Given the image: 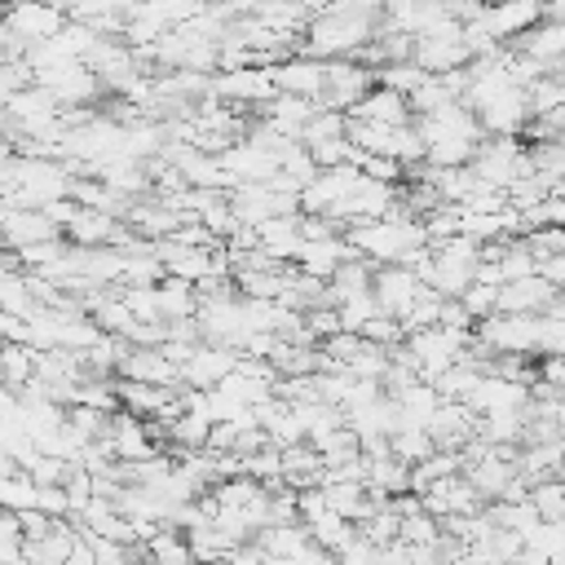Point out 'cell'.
Instances as JSON below:
<instances>
[{
	"instance_id": "1",
	"label": "cell",
	"mask_w": 565,
	"mask_h": 565,
	"mask_svg": "<svg viewBox=\"0 0 565 565\" xmlns=\"http://www.w3.org/2000/svg\"><path fill=\"white\" fill-rule=\"evenodd\" d=\"M415 132L424 141V159L433 168H459V163H472V154L481 150L486 141V128L481 119L463 106V102H446L437 110H424L415 119Z\"/></svg>"
},
{
	"instance_id": "2",
	"label": "cell",
	"mask_w": 565,
	"mask_h": 565,
	"mask_svg": "<svg viewBox=\"0 0 565 565\" xmlns=\"http://www.w3.org/2000/svg\"><path fill=\"white\" fill-rule=\"evenodd\" d=\"M424 243H428V230L406 221L402 212H388V216H375L349 230V247L380 265H415Z\"/></svg>"
},
{
	"instance_id": "3",
	"label": "cell",
	"mask_w": 565,
	"mask_h": 565,
	"mask_svg": "<svg viewBox=\"0 0 565 565\" xmlns=\"http://www.w3.org/2000/svg\"><path fill=\"white\" fill-rule=\"evenodd\" d=\"M234 353L225 349V344H203V349H190L185 358H181V380H190L194 388H216L225 375H234Z\"/></svg>"
},
{
	"instance_id": "4",
	"label": "cell",
	"mask_w": 565,
	"mask_h": 565,
	"mask_svg": "<svg viewBox=\"0 0 565 565\" xmlns=\"http://www.w3.org/2000/svg\"><path fill=\"white\" fill-rule=\"evenodd\" d=\"M274 84L278 93H291V97H305V102H322V88H327V62H287V66H274Z\"/></svg>"
},
{
	"instance_id": "5",
	"label": "cell",
	"mask_w": 565,
	"mask_h": 565,
	"mask_svg": "<svg viewBox=\"0 0 565 565\" xmlns=\"http://www.w3.org/2000/svg\"><path fill=\"white\" fill-rule=\"evenodd\" d=\"M349 119H366V124H411V97L397 93V88H371L353 110Z\"/></svg>"
},
{
	"instance_id": "6",
	"label": "cell",
	"mask_w": 565,
	"mask_h": 565,
	"mask_svg": "<svg viewBox=\"0 0 565 565\" xmlns=\"http://www.w3.org/2000/svg\"><path fill=\"white\" fill-rule=\"evenodd\" d=\"M216 93L221 97H238V102H260V97L278 93V84H274V71H247V66H238V71H230V75L216 79Z\"/></svg>"
},
{
	"instance_id": "7",
	"label": "cell",
	"mask_w": 565,
	"mask_h": 565,
	"mask_svg": "<svg viewBox=\"0 0 565 565\" xmlns=\"http://www.w3.org/2000/svg\"><path fill=\"white\" fill-rule=\"evenodd\" d=\"M146 565H199L194 561V547H190V534L154 530L146 539Z\"/></svg>"
},
{
	"instance_id": "8",
	"label": "cell",
	"mask_w": 565,
	"mask_h": 565,
	"mask_svg": "<svg viewBox=\"0 0 565 565\" xmlns=\"http://www.w3.org/2000/svg\"><path fill=\"white\" fill-rule=\"evenodd\" d=\"M26 556V534H22V521L13 512L0 508V565H13Z\"/></svg>"
},
{
	"instance_id": "9",
	"label": "cell",
	"mask_w": 565,
	"mask_h": 565,
	"mask_svg": "<svg viewBox=\"0 0 565 565\" xmlns=\"http://www.w3.org/2000/svg\"><path fill=\"white\" fill-rule=\"evenodd\" d=\"M13 565H40V561H31V556H22V561H13Z\"/></svg>"
},
{
	"instance_id": "10",
	"label": "cell",
	"mask_w": 565,
	"mask_h": 565,
	"mask_svg": "<svg viewBox=\"0 0 565 565\" xmlns=\"http://www.w3.org/2000/svg\"><path fill=\"white\" fill-rule=\"evenodd\" d=\"M0 154H4V146H0Z\"/></svg>"
}]
</instances>
